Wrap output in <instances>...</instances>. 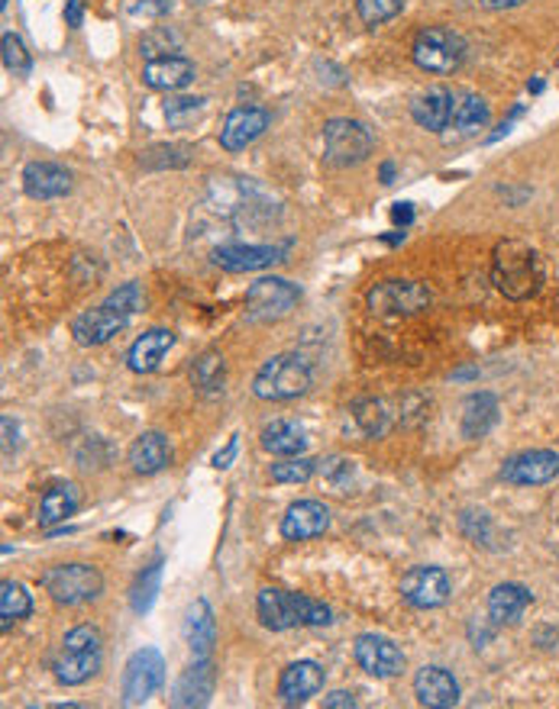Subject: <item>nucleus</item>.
Here are the masks:
<instances>
[{
	"mask_svg": "<svg viewBox=\"0 0 559 709\" xmlns=\"http://www.w3.org/2000/svg\"><path fill=\"white\" fill-rule=\"evenodd\" d=\"M269 111L263 107H237L230 117L224 119V129H220V145L227 152H240L246 145H253L266 129H269Z\"/></svg>",
	"mask_w": 559,
	"mask_h": 709,
	"instance_id": "dca6fc26",
	"label": "nucleus"
},
{
	"mask_svg": "<svg viewBox=\"0 0 559 709\" xmlns=\"http://www.w3.org/2000/svg\"><path fill=\"white\" fill-rule=\"evenodd\" d=\"M165 684V658L155 648H140L124 668V704L140 707Z\"/></svg>",
	"mask_w": 559,
	"mask_h": 709,
	"instance_id": "6e6552de",
	"label": "nucleus"
},
{
	"mask_svg": "<svg viewBox=\"0 0 559 709\" xmlns=\"http://www.w3.org/2000/svg\"><path fill=\"white\" fill-rule=\"evenodd\" d=\"M142 81L152 91H181L194 81V62L181 59V55H165V59H152L142 68Z\"/></svg>",
	"mask_w": 559,
	"mask_h": 709,
	"instance_id": "4be33fe9",
	"label": "nucleus"
},
{
	"mask_svg": "<svg viewBox=\"0 0 559 709\" xmlns=\"http://www.w3.org/2000/svg\"><path fill=\"white\" fill-rule=\"evenodd\" d=\"M7 3H10V0H0V7H3V10H7Z\"/></svg>",
	"mask_w": 559,
	"mask_h": 709,
	"instance_id": "603ef678",
	"label": "nucleus"
},
{
	"mask_svg": "<svg viewBox=\"0 0 559 709\" xmlns=\"http://www.w3.org/2000/svg\"><path fill=\"white\" fill-rule=\"evenodd\" d=\"M256 613H259V622H263L266 629H272V632H284V629L301 626V619H297V606H294V593L279 591V588H266V591H259Z\"/></svg>",
	"mask_w": 559,
	"mask_h": 709,
	"instance_id": "b1692460",
	"label": "nucleus"
},
{
	"mask_svg": "<svg viewBox=\"0 0 559 709\" xmlns=\"http://www.w3.org/2000/svg\"><path fill=\"white\" fill-rule=\"evenodd\" d=\"M204 104H207L204 98H171L165 101V119L171 129H185L204 114Z\"/></svg>",
	"mask_w": 559,
	"mask_h": 709,
	"instance_id": "e433bc0d",
	"label": "nucleus"
},
{
	"mask_svg": "<svg viewBox=\"0 0 559 709\" xmlns=\"http://www.w3.org/2000/svg\"><path fill=\"white\" fill-rule=\"evenodd\" d=\"M33 613V596L26 593L23 584H16V581H3L0 584V629L7 632L16 619H26Z\"/></svg>",
	"mask_w": 559,
	"mask_h": 709,
	"instance_id": "72a5a7b5",
	"label": "nucleus"
},
{
	"mask_svg": "<svg viewBox=\"0 0 559 709\" xmlns=\"http://www.w3.org/2000/svg\"><path fill=\"white\" fill-rule=\"evenodd\" d=\"M78 506H81V490L72 480L52 484L39 500V526L52 529V526L65 523L68 516H75Z\"/></svg>",
	"mask_w": 559,
	"mask_h": 709,
	"instance_id": "5701e85b",
	"label": "nucleus"
},
{
	"mask_svg": "<svg viewBox=\"0 0 559 709\" xmlns=\"http://www.w3.org/2000/svg\"><path fill=\"white\" fill-rule=\"evenodd\" d=\"M65 23H68L72 29H78V26L85 23V10H81V0H68V3H65Z\"/></svg>",
	"mask_w": 559,
	"mask_h": 709,
	"instance_id": "49530a36",
	"label": "nucleus"
},
{
	"mask_svg": "<svg viewBox=\"0 0 559 709\" xmlns=\"http://www.w3.org/2000/svg\"><path fill=\"white\" fill-rule=\"evenodd\" d=\"M272 480L276 484H307L317 474V462L304 459V455H291L272 465Z\"/></svg>",
	"mask_w": 559,
	"mask_h": 709,
	"instance_id": "c9c22d12",
	"label": "nucleus"
},
{
	"mask_svg": "<svg viewBox=\"0 0 559 709\" xmlns=\"http://www.w3.org/2000/svg\"><path fill=\"white\" fill-rule=\"evenodd\" d=\"M392 220H395L398 227H411V223H415V207H411V204H395Z\"/></svg>",
	"mask_w": 559,
	"mask_h": 709,
	"instance_id": "09e8293b",
	"label": "nucleus"
},
{
	"mask_svg": "<svg viewBox=\"0 0 559 709\" xmlns=\"http://www.w3.org/2000/svg\"><path fill=\"white\" fill-rule=\"evenodd\" d=\"M140 49L149 62H152V59H165V55H171V52L178 49V36L168 33V29H162V26H158V29H149V33L142 36Z\"/></svg>",
	"mask_w": 559,
	"mask_h": 709,
	"instance_id": "c03bdc74",
	"label": "nucleus"
},
{
	"mask_svg": "<svg viewBox=\"0 0 559 709\" xmlns=\"http://www.w3.org/2000/svg\"><path fill=\"white\" fill-rule=\"evenodd\" d=\"M353 420L363 429V436H369V439H379V436H385L392 429V413H389L385 400H376V397L356 400L353 403Z\"/></svg>",
	"mask_w": 559,
	"mask_h": 709,
	"instance_id": "2f4dec72",
	"label": "nucleus"
},
{
	"mask_svg": "<svg viewBox=\"0 0 559 709\" xmlns=\"http://www.w3.org/2000/svg\"><path fill=\"white\" fill-rule=\"evenodd\" d=\"M171 346H175V336H171L168 330H149V333H142L140 339L130 346V352H127L130 371H137V374H152V371L162 364V358L168 354Z\"/></svg>",
	"mask_w": 559,
	"mask_h": 709,
	"instance_id": "bb28decb",
	"label": "nucleus"
},
{
	"mask_svg": "<svg viewBox=\"0 0 559 709\" xmlns=\"http://www.w3.org/2000/svg\"><path fill=\"white\" fill-rule=\"evenodd\" d=\"M453 98L456 94L446 91V88H430L411 104V117L427 132H443L449 126V117H453Z\"/></svg>",
	"mask_w": 559,
	"mask_h": 709,
	"instance_id": "393cba45",
	"label": "nucleus"
},
{
	"mask_svg": "<svg viewBox=\"0 0 559 709\" xmlns=\"http://www.w3.org/2000/svg\"><path fill=\"white\" fill-rule=\"evenodd\" d=\"M392 181H395V165L385 162V165H382V184H392Z\"/></svg>",
	"mask_w": 559,
	"mask_h": 709,
	"instance_id": "3c124183",
	"label": "nucleus"
},
{
	"mask_svg": "<svg viewBox=\"0 0 559 709\" xmlns=\"http://www.w3.org/2000/svg\"><path fill=\"white\" fill-rule=\"evenodd\" d=\"M449 593H453L449 575L433 565H418L402 578V596L415 609H436L449 600Z\"/></svg>",
	"mask_w": 559,
	"mask_h": 709,
	"instance_id": "9b49d317",
	"label": "nucleus"
},
{
	"mask_svg": "<svg viewBox=\"0 0 559 709\" xmlns=\"http://www.w3.org/2000/svg\"><path fill=\"white\" fill-rule=\"evenodd\" d=\"M237 446H240V442H237V436H233V439L227 442V449L214 455V468H220V472L230 468V462H233V455H237Z\"/></svg>",
	"mask_w": 559,
	"mask_h": 709,
	"instance_id": "de8ad7c7",
	"label": "nucleus"
},
{
	"mask_svg": "<svg viewBox=\"0 0 559 709\" xmlns=\"http://www.w3.org/2000/svg\"><path fill=\"white\" fill-rule=\"evenodd\" d=\"M127 323H130V317H124V313L111 310L107 304H101V307L85 310L81 317H75V323H72V336H75L78 346L91 349V346H104V343H111L117 333L127 330Z\"/></svg>",
	"mask_w": 559,
	"mask_h": 709,
	"instance_id": "ddd939ff",
	"label": "nucleus"
},
{
	"mask_svg": "<svg viewBox=\"0 0 559 709\" xmlns=\"http://www.w3.org/2000/svg\"><path fill=\"white\" fill-rule=\"evenodd\" d=\"M317 472L323 474V480L330 484V487H336V490H346L350 484H353V462L350 459H343V455H330V459H323V462H317Z\"/></svg>",
	"mask_w": 559,
	"mask_h": 709,
	"instance_id": "37998d69",
	"label": "nucleus"
},
{
	"mask_svg": "<svg viewBox=\"0 0 559 709\" xmlns=\"http://www.w3.org/2000/svg\"><path fill=\"white\" fill-rule=\"evenodd\" d=\"M23 191L33 201H55L72 191V175L52 162H29L23 168Z\"/></svg>",
	"mask_w": 559,
	"mask_h": 709,
	"instance_id": "6ab92c4d",
	"label": "nucleus"
},
{
	"mask_svg": "<svg viewBox=\"0 0 559 709\" xmlns=\"http://www.w3.org/2000/svg\"><path fill=\"white\" fill-rule=\"evenodd\" d=\"M466 39L449 26H427L415 39V62L430 75H453L466 62Z\"/></svg>",
	"mask_w": 559,
	"mask_h": 709,
	"instance_id": "20e7f679",
	"label": "nucleus"
},
{
	"mask_svg": "<svg viewBox=\"0 0 559 709\" xmlns=\"http://www.w3.org/2000/svg\"><path fill=\"white\" fill-rule=\"evenodd\" d=\"M111 310H117V313H124V317H137L142 310V304H145V297H142V287L137 281H130V284H120L107 300H104Z\"/></svg>",
	"mask_w": 559,
	"mask_h": 709,
	"instance_id": "a19ab883",
	"label": "nucleus"
},
{
	"mask_svg": "<svg viewBox=\"0 0 559 709\" xmlns=\"http://www.w3.org/2000/svg\"><path fill=\"white\" fill-rule=\"evenodd\" d=\"M330 529V510L320 500H297L281 516V539L307 542Z\"/></svg>",
	"mask_w": 559,
	"mask_h": 709,
	"instance_id": "4468645a",
	"label": "nucleus"
},
{
	"mask_svg": "<svg viewBox=\"0 0 559 709\" xmlns=\"http://www.w3.org/2000/svg\"><path fill=\"white\" fill-rule=\"evenodd\" d=\"M405 7V0H356V10H359V20L366 26H379V23H389L392 16H398Z\"/></svg>",
	"mask_w": 559,
	"mask_h": 709,
	"instance_id": "ea45409f",
	"label": "nucleus"
},
{
	"mask_svg": "<svg viewBox=\"0 0 559 709\" xmlns=\"http://www.w3.org/2000/svg\"><path fill=\"white\" fill-rule=\"evenodd\" d=\"M353 658H356V665H359L366 674L382 678V681L398 678V674L405 671V655H402V648H398L392 639L376 635V632H366V635H359V639L353 642Z\"/></svg>",
	"mask_w": 559,
	"mask_h": 709,
	"instance_id": "1a4fd4ad",
	"label": "nucleus"
},
{
	"mask_svg": "<svg viewBox=\"0 0 559 709\" xmlns=\"http://www.w3.org/2000/svg\"><path fill=\"white\" fill-rule=\"evenodd\" d=\"M459 529H462V536H466L472 545L492 549V519H488L482 510H462Z\"/></svg>",
	"mask_w": 559,
	"mask_h": 709,
	"instance_id": "4c0bfd02",
	"label": "nucleus"
},
{
	"mask_svg": "<svg viewBox=\"0 0 559 709\" xmlns=\"http://www.w3.org/2000/svg\"><path fill=\"white\" fill-rule=\"evenodd\" d=\"M158 584H162V558H155L149 568H142L140 571V578H137V584H134V591H130V606H134V613L145 616V613L152 609V603H155V596H158Z\"/></svg>",
	"mask_w": 559,
	"mask_h": 709,
	"instance_id": "f704fd0d",
	"label": "nucleus"
},
{
	"mask_svg": "<svg viewBox=\"0 0 559 709\" xmlns=\"http://www.w3.org/2000/svg\"><path fill=\"white\" fill-rule=\"evenodd\" d=\"M415 697L420 707L449 709L459 704V684L456 678L440 665H423L415 678Z\"/></svg>",
	"mask_w": 559,
	"mask_h": 709,
	"instance_id": "f3484780",
	"label": "nucleus"
},
{
	"mask_svg": "<svg viewBox=\"0 0 559 709\" xmlns=\"http://www.w3.org/2000/svg\"><path fill=\"white\" fill-rule=\"evenodd\" d=\"M130 468L137 474H158L171 465V446L162 433H142L130 446Z\"/></svg>",
	"mask_w": 559,
	"mask_h": 709,
	"instance_id": "a878e982",
	"label": "nucleus"
},
{
	"mask_svg": "<svg viewBox=\"0 0 559 709\" xmlns=\"http://www.w3.org/2000/svg\"><path fill=\"white\" fill-rule=\"evenodd\" d=\"M224 381H227L224 354L204 352L194 358V364H191V384H194L201 394H220V390H224Z\"/></svg>",
	"mask_w": 559,
	"mask_h": 709,
	"instance_id": "473e14b6",
	"label": "nucleus"
},
{
	"mask_svg": "<svg viewBox=\"0 0 559 709\" xmlns=\"http://www.w3.org/2000/svg\"><path fill=\"white\" fill-rule=\"evenodd\" d=\"M320 691H323V668L317 661H294L281 671V704L297 707V704H307L310 697H317Z\"/></svg>",
	"mask_w": 559,
	"mask_h": 709,
	"instance_id": "a211bd4d",
	"label": "nucleus"
},
{
	"mask_svg": "<svg viewBox=\"0 0 559 709\" xmlns=\"http://www.w3.org/2000/svg\"><path fill=\"white\" fill-rule=\"evenodd\" d=\"M366 304L379 317H415L433 304V294L418 281H382L366 294Z\"/></svg>",
	"mask_w": 559,
	"mask_h": 709,
	"instance_id": "0eeeda50",
	"label": "nucleus"
},
{
	"mask_svg": "<svg viewBox=\"0 0 559 709\" xmlns=\"http://www.w3.org/2000/svg\"><path fill=\"white\" fill-rule=\"evenodd\" d=\"M185 642L194 658H211L217 645V619L204 596H198L185 613Z\"/></svg>",
	"mask_w": 559,
	"mask_h": 709,
	"instance_id": "aec40b11",
	"label": "nucleus"
},
{
	"mask_svg": "<svg viewBox=\"0 0 559 709\" xmlns=\"http://www.w3.org/2000/svg\"><path fill=\"white\" fill-rule=\"evenodd\" d=\"M479 3L488 10H514V7H524L528 0H479Z\"/></svg>",
	"mask_w": 559,
	"mask_h": 709,
	"instance_id": "8fccbe9b",
	"label": "nucleus"
},
{
	"mask_svg": "<svg viewBox=\"0 0 559 709\" xmlns=\"http://www.w3.org/2000/svg\"><path fill=\"white\" fill-rule=\"evenodd\" d=\"M39 584L59 606H78L98 600L104 591V578L91 565H55L39 578Z\"/></svg>",
	"mask_w": 559,
	"mask_h": 709,
	"instance_id": "39448f33",
	"label": "nucleus"
},
{
	"mask_svg": "<svg viewBox=\"0 0 559 709\" xmlns=\"http://www.w3.org/2000/svg\"><path fill=\"white\" fill-rule=\"evenodd\" d=\"M214 684H217V671L211 658H194V665L178 678L175 691H171V704L175 707H207L214 697Z\"/></svg>",
	"mask_w": 559,
	"mask_h": 709,
	"instance_id": "2eb2a0df",
	"label": "nucleus"
},
{
	"mask_svg": "<svg viewBox=\"0 0 559 709\" xmlns=\"http://www.w3.org/2000/svg\"><path fill=\"white\" fill-rule=\"evenodd\" d=\"M294 606H297V619H301V626H314V629H320V626H330V622H333V609H330L327 603L314 600V596L294 593Z\"/></svg>",
	"mask_w": 559,
	"mask_h": 709,
	"instance_id": "58836bf2",
	"label": "nucleus"
},
{
	"mask_svg": "<svg viewBox=\"0 0 559 709\" xmlns=\"http://www.w3.org/2000/svg\"><path fill=\"white\" fill-rule=\"evenodd\" d=\"M55 681L65 687H81L88 684L98 671H101V648H65L59 652L55 665Z\"/></svg>",
	"mask_w": 559,
	"mask_h": 709,
	"instance_id": "412c9836",
	"label": "nucleus"
},
{
	"mask_svg": "<svg viewBox=\"0 0 559 709\" xmlns=\"http://www.w3.org/2000/svg\"><path fill=\"white\" fill-rule=\"evenodd\" d=\"M323 707L327 709H353L356 707V697H353L350 691H333V694H327V697H323Z\"/></svg>",
	"mask_w": 559,
	"mask_h": 709,
	"instance_id": "a18cd8bd",
	"label": "nucleus"
},
{
	"mask_svg": "<svg viewBox=\"0 0 559 709\" xmlns=\"http://www.w3.org/2000/svg\"><path fill=\"white\" fill-rule=\"evenodd\" d=\"M485 123H488V104L479 94H456L453 98V117H449L446 129H453L456 139L475 136Z\"/></svg>",
	"mask_w": 559,
	"mask_h": 709,
	"instance_id": "7c9ffc66",
	"label": "nucleus"
},
{
	"mask_svg": "<svg viewBox=\"0 0 559 709\" xmlns=\"http://www.w3.org/2000/svg\"><path fill=\"white\" fill-rule=\"evenodd\" d=\"M259 442H263V449H266L269 455L291 459V455H304V449H307V433H304L297 423H291V420H272V423L263 429Z\"/></svg>",
	"mask_w": 559,
	"mask_h": 709,
	"instance_id": "c756f323",
	"label": "nucleus"
},
{
	"mask_svg": "<svg viewBox=\"0 0 559 709\" xmlns=\"http://www.w3.org/2000/svg\"><path fill=\"white\" fill-rule=\"evenodd\" d=\"M301 300V287L284 278H263L246 291V320L250 323H276L284 320Z\"/></svg>",
	"mask_w": 559,
	"mask_h": 709,
	"instance_id": "423d86ee",
	"label": "nucleus"
},
{
	"mask_svg": "<svg viewBox=\"0 0 559 709\" xmlns=\"http://www.w3.org/2000/svg\"><path fill=\"white\" fill-rule=\"evenodd\" d=\"M288 255V242L284 245H243V242H227V245H217L211 261L230 274H243V271H259V268H269L276 261H284Z\"/></svg>",
	"mask_w": 559,
	"mask_h": 709,
	"instance_id": "9d476101",
	"label": "nucleus"
},
{
	"mask_svg": "<svg viewBox=\"0 0 559 709\" xmlns=\"http://www.w3.org/2000/svg\"><path fill=\"white\" fill-rule=\"evenodd\" d=\"M3 65H7V72H13L20 78H26L29 68H33V59H29L23 39L13 36V33H3Z\"/></svg>",
	"mask_w": 559,
	"mask_h": 709,
	"instance_id": "79ce46f5",
	"label": "nucleus"
},
{
	"mask_svg": "<svg viewBox=\"0 0 559 709\" xmlns=\"http://www.w3.org/2000/svg\"><path fill=\"white\" fill-rule=\"evenodd\" d=\"M492 281H495L498 294H505L508 300H528L544 284V261L528 242L505 239L495 245Z\"/></svg>",
	"mask_w": 559,
	"mask_h": 709,
	"instance_id": "f257e3e1",
	"label": "nucleus"
},
{
	"mask_svg": "<svg viewBox=\"0 0 559 709\" xmlns=\"http://www.w3.org/2000/svg\"><path fill=\"white\" fill-rule=\"evenodd\" d=\"M534 603V593L521 584H498L488 593V616L495 626H511L524 616V609Z\"/></svg>",
	"mask_w": 559,
	"mask_h": 709,
	"instance_id": "c85d7f7f",
	"label": "nucleus"
},
{
	"mask_svg": "<svg viewBox=\"0 0 559 709\" xmlns=\"http://www.w3.org/2000/svg\"><path fill=\"white\" fill-rule=\"evenodd\" d=\"M554 477H559V455L547 449L521 452L501 465V480L514 487H537V484H550Z\"/></svg>",
	"mask_w": 559,
	"mask_h": 709,
	"instance_id": "f8f14e48",
	"label": "nucleus"
},
{
	"mask_svg": "<svg viewBox=\"0 0 559 709\" xmlns=\"http://www.w3.org/2000/svg\"><path fill=\"white\" fill-rule=\"evenodd\" d=\"M376 149V136L366 123L359 119H327L323 126V158L333 168H353L363 165Z\"/></svg>",
	"mask_w": 559,
	"mask_h": 709,
	"instance_id": "7ed1b4c3",
	"label": "nucleus"
},
{
	"mask_svg": "<svg viewBox=\"0 0 559 709\" xmlns=\"http://www.w3.org/2000/svg\"><path fill=\"white\" fill-rule=\"evenodd\" d=\"M498 423V400L488 390L469 394L466 407H462V436L466 439H482L492 433V426Z\"/></svg>",
	"mask_w": 559,
	"mask_h": 709,
	"instance_id": "cd10ccee",
	"label": "nucleus"
},
{
	"mask_svg": "<svg viewBox=\"0 0 559 709\" xmlns=\"http://www.w3.org/2000/svg\"><path fill=\"white\" fill-rule=\"evenodd\" d=\"M310 364L301 354H276L253 377V394L259 400H294L310 390Z\"/></svg>",
	"mask_w": 559,
	"mask_h": 709,
	"instance_id": "f03ea898",
	"label": "nucleus"
}]
</instances>
